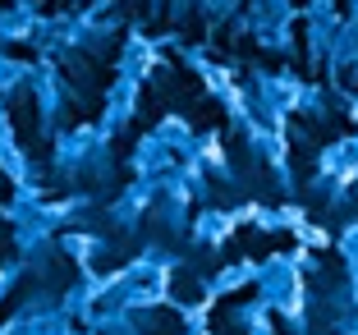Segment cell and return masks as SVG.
<instances>
[{
	"mask_svg": "<svg viewBox=\"0 0 358 335\" xmlns=\"http://www.w3.org/2000/svg\"><path fill=\"white\" fill-rule=\"evenodd\" d=\"M280 248H294V234H266V230H234L230 248H225V257L230 262H239V257H266V252H280Z\"/></svg>",
	"mask_w": 358,
	"mask_h": 335,
	"instance_id": "cell-1",
	"label": "cell"
},
{
	"mask_svg": "<svg viewBox=\"0 0 358 335\" xmlns=\"http://www.w3.org/2000/svg\"><path fill=\"white\" fill-rule=\"evenodd\" d=\"M14 129H19L23 152H32L37 161H46V152H51V147H46L42 134H37V101H32V97H19V101H14Z\"/></svg>",
	"mask_w": 358,
	"mask_h": 335,
	"instance_id": "cell-2",
	"label": "cell"
},
{
	"mask_svg": "<svg viewBox=\"0 0 358 335\" xmlns=\"http://www.w3.org/2000/svg\"><path fill=\"white\" fill-rule=\"evenodd\" d=\"M189 120H193V129H225V111L216 101H193Z\"/></svg>",
	"mask_w": 358,
	"mask_h": 335,
	"instance_id": "cell-3",
	"label": "cell"
},
{
	"mask_svg": "<svg viewBox=\"0 0 358 335\" xmlns=\"http://www.w3.org/2000/svg\"><path fill=\"white\" fill-rule=\"evenodd\" d=\"M170 294H175L179 304H198V299H202V280L193 271H175V276H170Z\"/></svg>",
	"mask_w": 358,
	"mask_h": 335,
	"instance_id": "cell-4",
	"label": "cell"
},
{
	"mask_svg": "<svg viewBox=\"0 0 358 335\" xmlns=\"http://www.w3.org/2000/svg\"><path fill=\"white\" fill-rule=\"evenodd\" d=\"M51 290L55 294H64V290H69V285H74V276H78V266H74V257H55V262H51Z\"/></svg>",
	"mask_w": 358,
	"mask_h": 335,
	"instance_id": "cell-5",
	"label": "cell"
},
{
	"mask_svg": "<svg viewBox=\"0 0 358 335\" xmlns=\"http://www.w3.org/2000/svg\"><path fill=\"white\" fill-rule=\"evenodd\" d=\"M148 335H184V317L170 313V308H161V313L152 317V331Z\"/></svg>",
	"mask_w": 358,
	"mask_h": 335,
	"instance_id": "cell-6",
	"label": "cell"
},
{
	"mask_svg": "<svg viewBox=\"0 0 358 335\" xmlns=\"http://www.w3.org/2000/svg\"><path fill=\"white\" fill-rule=\"evenodd\" d=\"M211 331L216 335H243L239 326H230V317H211Z\"/></svg>",
	"mask_w": 358,
	"mask_h": 335,
	"instance_id": "cell-7",
	"label": "cell"
},
{
	"mask_svg": "<svg viewBox=\"0 0 358 335\" xmlns=\"http://www.w3.org/2000/svg\"><path fill=\"white\" fill-rule=\"evenodd\" d=\"M184 37H189V42H198V37H202V19H189V28H184Z\"/></svg>",
	"mask_w": 358,
	"mask_h": 335,
	"instance_id": "cell-8",
	"label": "cell"
},
{
	"mask_svg": "<svg viewBox=\"0 0 358 335\" xmlns=\"http://www.w3.org/2000/svg\"><path fill=\"white\" fill-rule=\"evenodd\" d=\"M294 5H303V0H294Z\"/></svg>",
	"mask_w": 358,
	"mask_h": 335,
	"instance_id": "cell-9",
	"label": "cell"
}]
</instances>
